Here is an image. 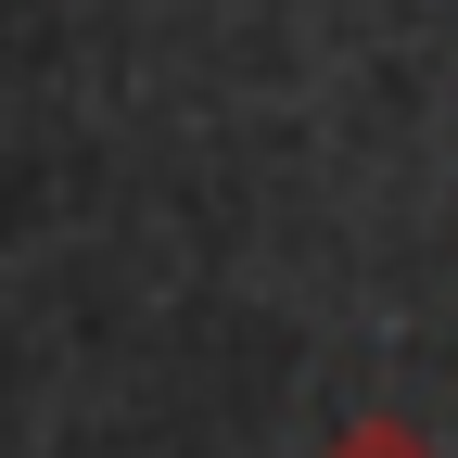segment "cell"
<instances>
[{"mask_svg": "<svg viewBox=\"0 0 458 458\" xmlns=\"http://www.w3.org/2000/svg\"><path fill=\"white\" fill-rule=\"evenodd\" d=\"M318 458H445V445H433L420 420H344V433H331Z\"/></svg>", "mask_w": 458, "mask_h": 458, "instance_id": "cell-1", "label": "cell"}]
</instances>
